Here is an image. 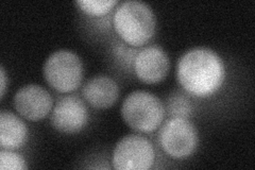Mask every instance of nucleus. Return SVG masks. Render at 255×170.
Masks as SVG:
<instances>
[{"instance_id":"obj_10","label":"nucleus","mask_w":255,"mask_h":170,"mask_svg":"<svg viewBox=\"0 0 255 170\" xmlns=\"http://www.w3.org/2000/svg\"><path fill=\"white\" fill-rule=\"evenodd\" d=\"M119 85L116 81L106 75H99L86 81L82 88V96L91 107L107 110L116 103L119 97Z\"/></svg>"},{"instance_id":"obj_13","label":"nucleus","mask_w":255,"mask_h":170,"mask_svg":"<svg viewBox=\"0 0 255 170\" xmlns=\"http://www.w3.org/2000/svg\"><path fill=\"white\" fill-rule=\"evenodd\" d=\"M76 4L83 13L91 16H103L118 4L117 0H78Z\"/></svg>"},{"instance_id":"obj_8","label":"nucleus","mask_w":255,"mask_h":170,"mask_svg":"<svg viewBox=\"0 0 255 170\" xmlns=\"http://www.w3.org/2000/svg\"><path fill=\"white\" fill-rule=\"evenodd\" d=\"M170 60L161 46L142 47L135 55L132 70L138 80L146 84L162 82L168 75Z\"/></svg>"},{"instance_id":"obj_16","label":"nucleus","mask_w":255,"mask_h":170,"mask_svg":"<svg viewBox=\"0 0 255 170\" xmlns=\"http://www.w3.org/2000/svg\"><path fill=\"white\" fill-rule=\"evenodd\" d=\"M0 79H1V94H0V96H1V98H3L6 88V75L3 66L0 67Z\"/></svg>"},{"instance_id":"obj_4","label":"nucleus","mask_w":255,"mask_h":170,"mask_svg":"<svg viewBox=\"0 0 255 170\" xmlns=\"http://www.w3.org/2000/svg\"><path fill=\"white\" fill-rule=\"evenodd\" d=\"M43 71L46 82L59 93L76 91L83 80L82 60L68 49L57 50L48 56Z\"/></svg>"},{"instance_id":"obj_2","label":"nucleus","mask_w":255,"mask_h":170,"mask_svg":"<svg viewBox=\"0 0 255 170\" xmlns=\"http://www.w3.org/2000/svg\"><path fill=\"white\" fill-rule=\"evenodd\" d=\"M113 26L124 43L139 48L154 36L156 16L149 4L138 0H128L116 7Z\"/></svg>"},{"instance_id":"obj_6","label":"nucleus","mask_w":255,"mask_h":170,"mask_svg":"<svg viewBox=\"0 0 255 170\" xmlns=\"http://www.w3.org/2000/svg\"><path fill=\"white\" fill-rule=\"evenodd\" d=\"M155 162L153 145L147 137L129 134L119 141L113 151L112 163L117 170H148Z\"/></svg>"},{"instance_id":"obj_3","label":"nucleus","mask_w":255,"mask_h":170,"mask_svg":"<svg viewBox=\"0 0 255 170\" xmlns=\"http://www.w3.org/2000/svg\"><path fill=\"white\" fill-rule=\"evenodd\" d=\"M122 117L127 126L139 133L156 131L163 124L165 104L154 94L147 91H134L122 104Z\"/></svg>"},{"instance_id":"obj_7","label":"nucleus","mask_w":255,"mask_h":170,"mask_svg":"<svg viewBox=\"0 0 255 170\" xmlns=\"http://www.w3.org/2000/svg\"><path fill=\"white\" fill-rule=\"evenodd\" d=\"M90 119L84 101L76 95H66L53 105L50 124L54 130L64 134H76L82 131Z\"/></svg>"},{"instance_id":"obj_14","label":"nucleus","mask_w":255,"mask_h":170,"mask_svg":"<svg viewBox=\"0 0 255 170\" xmlns=\"http://www.w3.org/2000/svg\"><path fill=\"white\" fill-rule=\"evenodd\" d=\"M27 168L26 160L17 152L9 149H1L0 151V169L1 170H23Z\"/></svg>"},{"instance_id":"obj_5","label":"nucleus","mask_w":255,"mask_h":170,"mask_svg":"<svg viewBox=\"0 0 255 170\" xmlns=\"http://www.w3.org/2000/svg\"><path fill=\"white\" fill-rule=\"evenodd\" d=\"M158 129V145L168 157L174 160L187 159L197 150L198 130L188 118L170 117Z\"/></svg>"},{"instance_id":"obj_11","label":"nucleus","mask_w":255,"mask_h":170,"mask_svg":"<svg viewBox=\"0 0 255 170\" xmlns=\"http://www.w3.org/2000/svg\"><path fill=\"white\" fill-rule=\"evenodd\" d=\"M29 129L19 116L9 111L0 113V146L1 149L16 150L28 141Z\"/></svg>"},{"instance_id":"obj_15","label":"nucleus","mask_w":255,"mask_h":170,"mask_svg":"<svg viewBox=\"0 0 255 170\" xmlns=\"http://www.w3.org/2000/svg\"><path fill=\"white\" fill-rule=\"evenodd\" d=\"M137 51L138 49L136 47L129 46L124 42H118L113 47V53L115 55L116 60L124 68L129 69V70H132L133 61Z\"/></svg>"},{"instance_id":"obj_9","label":"nucleus","mask_w":255,"mask_h":170,"mask_svg":"<svg viewBox=\"0 0 255 170\" xmlns=\"http://www.w3.org/2000/svg\"><path fill=\"white\" fill-rule=\"evenodd\" d=\"M13 105L22 118L29 121H39L51 113L53 99L50 93L43 86L27 84L15 93Z\"/></svg>"},{"instance_id":"obj_12","label":"nucleus","mask_w":255,"mask_h":170,"mask_svg":"<svg viewBox=\"0 0 255 170\" xmlns=\"http://www.w3.org/2000/svg\"><path fill=\"white\" fill-rule=\"evenodd\" d=\"M166 114L170 117L189 118L193 113V105L188 97L181 92H175L168 96L165 105Z\"/></svg>"},{"instance_id":"obj_1","label":"nucleus","mask_w":255,"mask_h":170,"mask_svg":"<svg viewBox=\"0 0 255 170\" xmlns=\"http://www.w3.org/2000/svg\"><path fill=\"white\" fill-rule=\"evenodd\" d=\"M177 80L185 93L207 98L216 94L226 81V65L211 48L195 47L182 54L177 64Z\"/></svg>"}]
</instances>
